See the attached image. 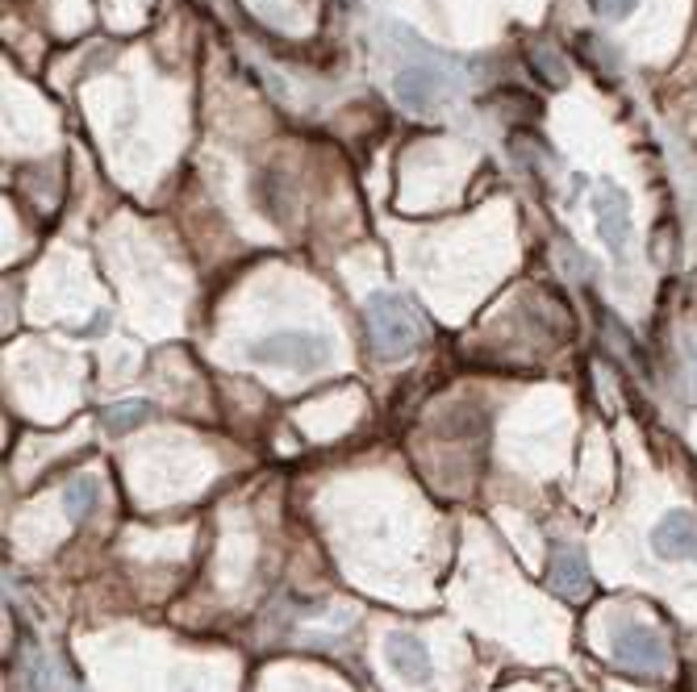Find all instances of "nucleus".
<instances>
[{
  "label": "nucleus",
  "mask_w": 697,
  "mask_h": 692,
  "mask_svg": "<svg viewBox=\"0 0 697 692\" xmlns=\"http://www.w3.org/2000/svg\"><path fill=\"white\" fill-rule=\"evenodd\" d=\"M364 321H368V338L380 359H405L422 343V321L402 293H372L364 305Z\"/></svg>",
  "instance_id": "1"
},
{
  "label": "nucleus",
  "mask_w": 697,
  "mask_h": 692,
  "mask_svg": "<svg viewBox=\"0 0 697 692\" xmlns=\"http://www.w3.org/2000/svg\"><path fill=\"white\" fill-rule=\"evenodd\" d=\"M246 359L251 363H264V368H289V372H318L330 363V343L322 334H309V330H276L268 338L246 346Z\"/></svg>",
  "instance_id": "2"
},
{
  "label": "nucleus",
  "mask_w": 697,
  "mask_h": 692,
  "mask_svg": "<svg viewBox=\"0 0 697 692\" xmlns=\"http://www.w3.org/2000/svg\"><path fill=\"white\" fill-rule=\"evenodd\" d=\"M610 655H614V664H622L626 671H639V676L669 671V642L644 621H622L610 639Z\"/></svg>",
  "instance_id": "3"
},
{
  "label": "nucleus",
  "mask_w": 697,
  "mask_h": 692,
  "mask_svg": "<svg viewBox=\"0 0 697 692\" xmlns=\"http://www.w3.org/2000/svg\"><path fill=\"white\" fill-rule=\"evenodd\" d=\"M593 217H597V239L606 242L610 259L626 264V251H631V196L618 184L601 180L593 188Z\"/></svg>",
  "instance_id": "4"
},
{
  "label": "nucleus",
  "mask_w": 697,
  "mask_h": 692,
  "mask_svg": "<svg viewBox=\"0 0 697 692\" xmlns=\"http://www.w3.org/2000/svg\"><path fill=\"white\" fill-rule=\"evenodd\" d=\"M456 67H439V63H409L393 76V92L409 113H430L447 97V88L456 84Z\"/></svg>",
  "instance_id": "5"
},
{
  "label": "nucleus",
  "mask_w": 697,
  "mask_h": 692,
  "mask_svg": "<svg viewBox=\"0 0 697 692\" xmlns=\"http://www.w3.org/2000/svg\"><path fill=\"white\" fill-rule=\"evenodd\" d=\"M547 585H552V592L563 597V601L590 597L593 572H590L585 551L572 547V542H552V551H547Z\"/></svg>",
  "instance_id": "6"
},
{
  "label": "nucleus",
  "mask_w": 697,
  "mask_h": 692,
  "mask_svg": "<svg viewBox=\"0 0 697 692\" xmlns=\"http://www.w3.org/2000/svg\"><path fill=\"white\" fill-rule=\"evenodd\" d=\"M651 551L669 563H697V517L689 509H672L651 530Z\"/></svg>",
  "instance_id": "7"
},
{
  "label": "nucleus",
  "mask_w": 697,
  "mask_h": 692,
  "mask_svg": "<svg viewBox=\"0 0 697 692\" xmlns=\"http://www.w3.org/2000/svg\"><path fill=\"white\" fill-rule=\"evenodd\" d=\"M384 659H389V667H393L402 680H414V684L430 680V671H434L430 651L414 639V635H405V630H393V635L384 639Z\"/></svg>",
  "instance_id": "8"
},
{
  "label": "nucleus",
  "mask_w": 697,
  "mask_h": 692,
  "mask_svg": "<svg viewBox=\"0 0 697 692\" xmlns=\"http://www.w3.org/2000/svg\"><path fill=\"white\" fill-rule=\"evenodd\" d=\"M151 418H155V405H151V400H117V405L105 409V430L109 438H122V434H130V430H138L142 422H151Z\"/></svg>",
  "instance_id": "9"
},
{
  "label": "nucleus",
  "mask_w": 697,
  "mask_h": 692,
  "mask_svg": "<svg viewBox=\"0 0 697 692\" xmlns=\"http://www.w3.org/2000/svg\"><path fill=\"white\" fill-rule=\"evenodd\" d=\"M97 501H101V484L92 476H76L63 488V509H67L72 522H84V517L97 509Z\"/></svg>",
  "instance_id": "10"
},
{
  "label": "nucleus",
  "mask_w": 697,
  "mask_h": 692,
  "mask_svg": "<svg viewBox=\"0 0 697 692\" xmlns=\"http://www.w3.org/2000/svg\"><path fill=\"white\" fill-rule=\"evenodd\" d=\"M531 72H535L538 80H547L552 88H563L568 84V67H563V59L552 47H531Z\"/></svg>",
  "instance_id": "11"
},
{
  "label": "nucleus",
  "mask_w": 697,
  "mask_h": 692,
  "mask_svg": "<svg viewBox=\"0 0 697 692\" xmlns=\"http://www.w3.org/2000/svg\"><path fill=\"white\" fill-rule=\"evenodd\" d=\"M576 42H581V54H585L590 63H597V72H614V67H618V54L610 51V47H606L601 38H593V34H581Z\"/></svg>",
  "instance_id": "12"
},
{
  "label": "nucleus",
  "mask_w": 697,
  "mask_h": 692,
  "mask_svg": "<svg viewBox=\"0 0 697 692\" xmlns=\"http://www.w3.org/2000/svg\"><path fill=\"white\" fill-rule=\"evenodd\" d=\"M593 4V13L597 17H614V22H622V17H631L635 13V4L639 0H590Z\"/></svg>",
  "instance_id": "13"
},
{
  "label": "nucleus",
  "mask_w": 697,
  "mask_h": 692,
  "mask_svg": "<svg viewBox=\"0 0 697 692\" xmlns=\"http://www.w3.org/2000/svg\"><path fill=\"white\" fill-rule=\"evenodd\" d=\"M347 4H355V0H347Z\"/></svg>",
  "instance_id": "14"
}]
</instances>
